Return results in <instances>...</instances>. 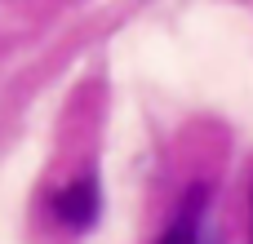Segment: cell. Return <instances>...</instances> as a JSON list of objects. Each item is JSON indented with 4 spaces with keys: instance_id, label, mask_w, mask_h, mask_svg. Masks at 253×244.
<instances>
[{
    "instance_id": "2",
    "label": "cell",
    "mask_w": 253,
    "mask_h": 244,
    "mask_svg": "<svg viewBox=\"0 0 253 244\" xmlns=\"http://www.w3.org/2000/svg\"><path fill=\"white\" fill-rule=\"evenodd\" d=\"M160 244H213L209 240V227H205V191H191L187 204L178 209L173 227L165 231Z\"/></svg>"
},
{
    "instance_id": "1",
    "label": "cell",
    "mask_w": 253,
    "mask_h": 244,
    "mask_svg": "<svg viewBox=\"0 0 253 244\" xmlns=\"http://www.w3.org/2000/svg\"><path fill=\"white\" fill-rule=\"evenodd\" d=\"M98 182L93 178H80V182H71V187H62L58 191V200H53V213L71 227V231H89L93 222H98Z\"/></svg>"
}]
</instances>
